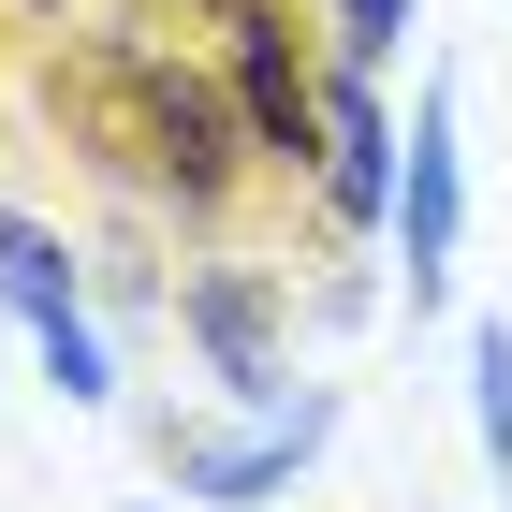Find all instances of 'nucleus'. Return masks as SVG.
I'll return each instance as SVG.
<instances>
[{"label": "nucleus", "mask_w": 512, "mask_h": 512, "mask_svg": "<svg viewBox=\"0 0 512 512\" xmlns=\"http://www.w3.org/2000/svg\"><path fill=\"white\" fill-rule=\"evenodd\" d=\"M469 439L483 483H512V322H469Z\"/></svg>", "instance_id": "6e6552de"}, {"label": "nucleus", "mask_w": 512, "mask_h": 512, "mask_svg": "<svg viewBox=\"0 0 512 512\" xmlns=\"http://www.w3.org/2000/svg\"><path fill=\"white\" fill-rule=\"evenodd\" d=\"M322 439H337V395H293L264 439H235V454H176V483H191V498H264V483H293V469H308Z\"/></svg>", "instance_id": "423d86ee"}, {"label": "nucleus", "mask_w": 512, "mask_h": 512, "mask_svg": "<svg viewBox=\"0 0 512 512\" xmlns=\"http://www.w3.org/2000/svg\"><path fill=\"white\" fill-rule=\"evenodd\" d=\"M191 337H205V366H220V395H249V410H278V337H264V293L249 278H191Z\"/></svg>", "instance_id": "0eeeda50"}, {"label": "nucleus", "mask_w": 512, "mask_h": 512, "mask_svg": "<svg viewBox=\"0 0 512 512\" xmlns=\"http://www.w3.org/2000/svg\"><path fill=\"white\" fill-rule=\"evenodd\" d=\"M132 512H161V498H132Z\"/></svg>", "instance_id": "9b49d317"}, {"label": "nucleus", "mask_w": 512, "mask_h": 512, "mask_svg": "<svg viewBox=\"0 0 512 512\" xmlns=\"http://www.w3.org/2000/svg\"><path fill=\"white\" fill-rule=\"evenodd\" d=\"M454 249H469V161H454V74H425L410 161H395V264H410V308L454 293Z\"/></svg>", "instance_id": "7ed1b4c3"}, {"label": "nucleus", "mask_w": 512, "mask_h": 512, "mask_svg": "<svg viewBox=\"0 0 512 512\" xmlns=\"http://www.w3.org/2000/svg\"><path fill=\"white\" fill-rule=\"evenodd\" d=\"M220 74H235L264 161H308V176H322V74H308V44H293L278 0H220Z\"/></svg>", "instance_id": "20e7f679"}, {"label": "nucleus", "mask_w": 512, "mask_h": 512, "mask_svg": "<svg viewBox=\"0 0 512 512\" xmlns=\"http://www.w3.org/2000/svg\"><path fill=\"white\" fill-rule=\"evenodd\" d=\"M0 308L44 337V381L74 395V410H103V395H118V366H103V337H88V278H74V249L44 235L30 205H0Z\"/></svg>", "instance_id": "f03ea898"}, {"label": "nucleus", "mask_w": 512, "mask_h": 512, "mask_svg": "<svg viewBox=\"0 0 512 512\" xmlns=\"http://www.w3.org/2000/svg\"><path fill=\"white\" fill-rule=\"evenodd\" d=\"M205 15H220V0H205Z\"/></svg>", "instance_id": "f8f14e48"}, {"label": "nucleus", "mask_w": 512, "mask_h": 512, "mask_svg": "<svg viewBox=\"0 0 512 512\" xmlns=\"http://www.w3.org/2000/svg\"><path fill=\"white\" fill-rule=\"evenodd\" d=\"M395 147H410V132L381 118V88H366V59H337V74H322V205H337V220H395Z\"/></svg>", "instance_id": "39448f33"}, {"label": "nucleus", "mask_w": 512, "mask_h": 512, "mask_svg": "<svg viewBox=\"0 0 512 512\" xmlns=\"http://www.w3.org/2000/svg\"><path fill=\"white\" fill-rule=\"evenodd\" d=\"M30 15H59V0H30Z\"/></svg>", "instance_id": "9d476101"}, {"label": "nucleus", "mask_w": 512, "mask_h": 512, "mask_svg": "<svg viewBox=\"0 0 512 512\" xmlns=\"http://www.w3.org/2000/svg\"><path fill=\"white\" fill-rule=\"evenodd\" d=\"M59 118L118 161V176H147V191H176V205H220L249 176V147H264L235 88H205L191 59L147 44V30H88L74 59H59Z\"/></svg>", "instance_id": "f257e3e1"}, {"label": "nucleus", "mask_w": 512, "mask_h": 512, "mask_svg": "<svg viewBox=\"0 0 512 512\" xmlns=\"http://www.w3.org/2000/svg\"><path fill=\"white\" fill-rule=\"evenodd\" d=\"M395 44H410V0H337V59H366V74H381Z\"/></svg>", "instance_id": "1a4fd4ad"}]
</instances>
